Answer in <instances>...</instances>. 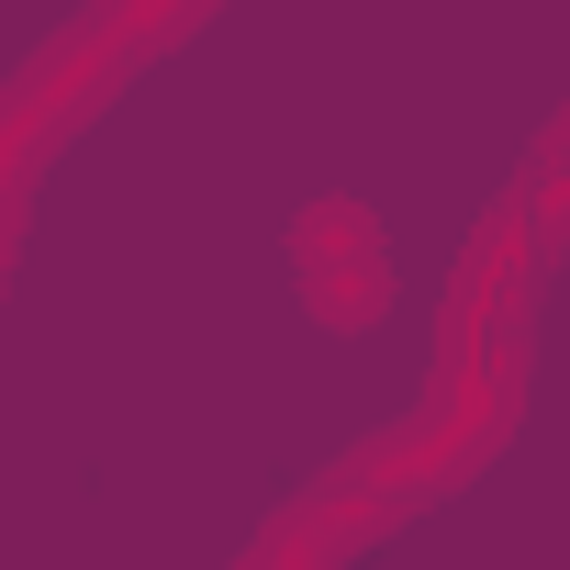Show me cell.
<instances>
[{"label":"cell","instance_id":"obj_1","mask_svg":"<svg viewBox=\"0 0 570 570\" xmlns=\"http://www.w3.org/2000/svg\"><path fill=\"white\" fill-rule=\"evenodd\" d=\"M358 257H392L381 213H370L358 190H314V202L292 213V279H314V268H358Z\"/></svg>","mask_w":570,"mask_h":570},{"label":"cell","instance_id":"obj_2","mask_svg":"<svg viewBox=\"0 0 570 570\" xmlns=\"http://www.w3.org/2000/svg\"><path fill=\"white\" fill-rule=\"evenodd\" d=\"M303 314H314L325 336H370V325L392 314V257H358V268H314V279H303Z\"/></svg>","mask_w":570,"mask_h":570}]
</instances>
